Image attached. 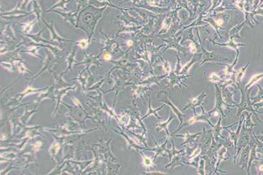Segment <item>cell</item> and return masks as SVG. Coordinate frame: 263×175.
I'll return each mask as SVG.
<instances>
[{"label":"cell","instance_id":"cell-1","mask_svg":"<svg viewBox=\"0 0 263 175\" xmlns=\"http://www.w3.org/2000/svg\"><path fill=\"white\" fill-rule=\"evenodd\" d=\"M145 163L146 164V165H150V164H151L150 160L148 159H145Z\"/></svg>","mask_w":263,"mask_h":175},{"label":"cell","instance_id":"cell-2","mask_svg":"<svg viewBox=\"0 0 263 175\" xmlns=\"http://www.w3.org/2000/svg\"><path fill=\"white\" fill-rule=\"evenodd\" d=\"M104 57H105V59L109 60L111 58V56L109 54H106V55H105V56H104Z\"/></svg>","mask_w":263,"mask_h":175},{"label":"cell","instance_id":"cell-3","mask_svg":"<svg viewBox=\"0 0 263 175\" xmlns=\"http://www.w3.org/2000/svg\"><path fill=\"white\" fill-rule=\"evenodd\" d=\"M259 147H260V148H261V151L263 153V144L261 143H259Z\"/></svg>","mask_w":263,"mask_h":175},{"label":"cell","instance_id":"cell-4","mask_svg":"<svg viewBox=\"0 0 263 175\" xmlns=\"http://www.w3.org/2000/svg\"><path fill=\"white\" fill-rule=\"evenodd\" d=\"M217 23L218 24H222V20H218L217 22Z\"/></svg>","mask_w":263,"mask_h":175},{"label":"cell","instance_id":"cell-5","mask_svg":"<svg viewBox=\"0 0 263 175\" xmlns=\"http://www.w3.org/2000/svg\"><path fill=\"white\" fill-rule=\"evenodd\" d=\"M262 140H263V138H262Z\"/></svg>","mask_w":263,"mask_h":175}]
</instances>
